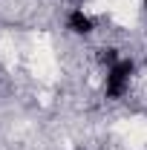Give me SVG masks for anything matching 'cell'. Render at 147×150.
I'll return each instance as SVG.
<instances>
[{"label":"cell","instance_id":"7a4b0ae2","mask_svg":"<svg viewBox=\"0 0 147 150\" xmlns=\"http://www.w3.org/2000/svg\"><path fill=\"white\" fill-rule=\"evenodd\" d=\"M66 29L72 32V35H92V29H95V20H92L90 12H84L81 6H75L69 9V15H66Z\"/></svg>","mask_w":147,"mask_h":150},{"label":"cell","instance_id":"3957f363","mask_svg":"<svg viewBox=\"0 0 147 150\" xmlns=\"http://www.w3.org/2000/svg\"><path fill=\"white\" fill-rule=\"evenodd\" d=\"M144 9H147V0H144Z\"/></svg>","mask_w":147,"mask_h":150},{"label":"cell","instance_id":"6da1fadb","mask_svg":"<svg viewBox=\"0 0 147 150\" xmlns=\"http://www.w3.org/2000/svg\"><path fill=\"white\" fill-rule=\"evenodd\" d=\"M133 75H136V61H130V58H118L112 67H107V75H104V98H110V101L124 98L130 93Z\"/></svg>","mask_w":147,"mask_h":150}]
</instances>
